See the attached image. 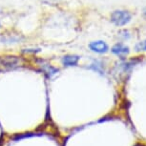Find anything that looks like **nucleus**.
<instances>
[{
	"instance_id": "1",
	"label": "nucleus",
	"mask_w": 146,
	"mask_h": 146,
	"mask_svg": "<svg viewBox=\"0 0 146 146\" xmlns=\"http://www.w3.org/2000/svg\"><path fill=\"white\" fill-rule=\"evenodd\" d=\"M132 15L127 11H115L111 15V20L117 26H124L131 21Z\"/></svg>"
},
{
	"instance_id": "2",
	"label": "nucleus",
	"mask_w": 146,
	"mask_h": 146,
	"mask_svg": "<svg viewBox=\"0 0 146 146\" xmlns=\"http://www.w3.org/2000/svg\"><path fill=\"white\" fill-rule=\"evenodd\" d=\"M90 49L95 53L98 54H105L108 52V45L104 41L98 40V41H93L90 43Z\"/></svg>"
},
{
	"instance_id": "3",
	"label": "nucleus",
	"mask_w": 146,
	"mask_h": 146,
	"mask_svg": "<svg viewBox=\"0 0 146 146\" xmlns=\"http://www.w3.org/2000/svg\"><path fill=\"white\" fill-rule=\"evenodd\" d=\"M129 48L122 43H117L112 48V53L118 56H124L129 54Z\"/></svg>"
},
{
	"instance_id": "4",
	"label": "nucleus",
	"mask_w": 146,
	"mask_h": 146,
	"mask_svg": "<svg viewBox=\"0 0 146 146\" xmlns=\"http://www.w3.org/2000/svg\"><path fill=\"white\" fill-rule=\"evenodd\" d=\"M78 56H75V54H71V56H65L62 57V64L66 66V67H72V66H76L79 60Z\"/></svg>"
},
{
	"instance_id": "5",
	"label": "nucleus",
	"mask_w": 146,
	"mask_h": 146,
	"mask_svg": "<svg viewBox=\"0 0 146 146\" xmlns=\"http://www.w3.org/2000/svg\"><path fill=\"white\" fill-rule=\"evenodd\" d=\"M41 68H42V71L44 72V74L48 76L49 78H51L52 76H54L58 72L56 68L53 67L50 64H41Z\"/></svg>"
},
{
	"instance_id": "6",
	"label": "nucleus",
	"mask_w": 146,
	"mask_h": 146,
	"mask_svg": "<svg viewBox=\"0 0 146 146\" xmlns=\"http://www.w3.org/2000/svg\"><path fill=\"white\" fill-rule=\"evenodd\" d=\"M136 50L137 52H146V40L137 43L136 45Z\"/></svg>"
},
{
	"instance_id": "7",
	"label": "nucleus",
	"mask_w": 146,
	"mask_h": 146,
	"mask_svg": "<svg viewBox=\"0 0 146 146\" xmlns=\"http://www.w3.org/2000/svg\"><path fill=\"white\" fill-rule=\"evenodd\" d=\"M42 1H47V2H54V1H59V0H42Z\"/></svg>"
}]
</instances>
